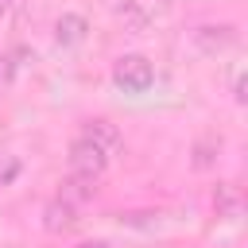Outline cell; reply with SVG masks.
<instances>
[{"label":"cell","mask_w":248,"mask_h":248,"mask_svg":"<svg viewBox=\"0 0 248 248\" xmlns=\"http://www.w3.org/2000/svg\"><path fill=\"white\" fill-rule=\"evenodd\" d=\"M213 209H217V217H240V213H244V194H240V186L221 182V186L213 190Z\"/></svg>","instance_id":"obj_7"},{"label":"cell","mask_w":248,"mask_h":248,"mask_svg":"<svg viewBox=\"0 0 248 248\" xmlns=\"http://www.w3.org/2000/svg\"><path fill=\"white\" fill-rule=\"evenodd\" d=\"M213 151H221V136H202V140L194 143V167H198V170L213 167Z\"/></svg>","instance_id":"obj_8"},{"label":"cell","mask_w":248,"mask_h":248,"mask_svg":"<svg viewBox=\"0 0 248 248\" xmlns=\"http://www.w3.org/2000/svg\"><path fill=\"white\" fill-rule=\"evenodd\" d=\"M85 35H89V19L81 12H62L54 19V43L58 46H81Z\"/></svg>","instance_id":"obj_5"},{"label":"cell","mask_w":248,"mask_h":248,"mask_svg":"<svg viewBox=\"0 0 248 248\" xmlns=\"http://www.w3.org/2000/svg\"><path fill=\"white\" fill-rule=\"evenodd\" d=\"M0 23H4V8H0Z\"/></svg>","instance_id":"obj_15"},{"label":"cell","mask_w":248,"mask_h":248,"mask_svg":"<svg viewBox=\"0 0 248 248\" xmlns=\"http://www.w3.org/2000/svg\"><path fill=\"white\" fill-rule=\"evenodd\" d=\"M194 46L202 54H221V50L236 46V27L232 23H202V27H194Z\"/></svg>","instance_id":"obj_3"},{"label":"cell","mask_w":248,"mask_h":248,"mask_svg":"<svg viewBox=\"0 0 248 248\" xmlns=\"http://www.w3.org/2000/svg\"><path fill=\"white\" fill-rule=\"evenodd\" d=\"M232 97L244 101V78H240V74H236V81H232Z\"/></svg>","instance_id":"obj_12"},{"label":"cell","mask_w":248,"mask_h":248,"mask_svg":"<svg viewBox=\"0 0 248 248\" xmlns=\"http://www.w3.org/2000/svg\"><path fill=\"white\" fill-rule=\"evenodd\" d=\"M112 81H116V89H124L132 97L136 93H147L155 85V66H151L147 54H120L112 62Z\"/></svg>","instance_id":"obj_1"},{"label":"cell","mask_w":248,"mask_h":248,"mask_svg":"<svg viewBox=\"0 0 248 248\" xmlns=\"http://www.w3.org/2000/svg\"><path fill=\"white\" fill-rule=\"evenodd\" d=\"M19 4H23V0H0V8H4V12H8V8H19Z\"/></svg>","instance_id":"obj_14"},{"label":"cell","mask_w":248,"mask_h":248,"mask_svg":"<svg viewBox=\"0 0 248 248\" xmlns=\"http://www.w3.org/2000/svg\"><path fill=\"white\" fill-rule=\"evenodd\" d=\"M66 163H70V178H81V182H97L101 174H105V167H108V155L101 151V147H93L89 140H74L70 143V155H66Z\"/></svg>","instance_id":"obj_2"},{"label":"cell","mask_w":248,"mask_h":248,"mask_svg":"<svg viewBox=\"0 0 248 248\" xmlns=\"http://www.w3.org/2000/svg\"><path fill=\"white\" fill-rule=\"evenodd\" d=\"M43 225H46L50 232H70V229L78 225V205L66 202V198L58 194L54 202H46V209H43Z\"/></svg>","instance_id":"obj_6"},{"label":"cell","mask_w":248,"mask_h":248,"mask_svg":"<svg viewBox=\"0 0 248 248\" xmlns=\"http://www.w3.org/2000/svg\"><path fill=\"white\" fill-rule=\"evenodd\" d=\"M12 78H16V62H12V54H0V93L12 85Z\"/></svg>","instance_id":"obj_10"},{"label":"cell","mask_w":248,"mask_h":248,"mask_svg":"<svg viewBox=\"0 0 248 248\" xmlns=\"http://www.w3.org/2000/svg\"><path fill=\"white\" fill-rule=\"evenodd\" d=\"M78 248H112V244H108V240H81Z\"/></svg>","instance_id":"obj_13"},{"label":"cell","mask_w":248,"mask_h":248,"mask_svg":"<svg viewBox=\"0 0 248 248\" xmlns=\"http://www.w3.org/2000/svg\"><path fill=\"white\" fill-rule=\"evenodd\" d=\"M116 16H120V19H128V23H132V27H140V23H143V19H147V16H143V12H136V8H132V4H120V8H116Z\"/></svg>","instance_id":"obj_11"},{"label":"cell","mask_w":248,"mask_h":248,"mask_svg":"<svg viewBox=\"0 0 248 248\" xmlns=\"http://www.w3.org/2000/svg\"><path fill=\"white\" fill-rule=\"evenodd\" d=\"M81 140H89L93 147H101L108 159H112L116 151H124V136H120V128H116L112 120H105V116L85 120V124H81Z\"/></svg>","instance_id":"obj_4"},{"label":"cell","mask_w":248,"mask_h":248,"mask_svg":"<svg viewBox=\"0 0 248 248\" xmlns=\"http://www.w3.org/2000/svg\"><path fill=\"white\" fill-rule=\"evenodd\" d=\"M19 170H23L19 155H8V151H0V186H12V182L19 178Z\"/></svg>","instance_id":"obj_9"}]
</instances>
